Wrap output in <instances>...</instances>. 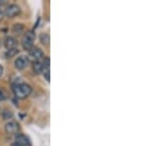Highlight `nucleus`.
I'll use <instances>...</instances> for the list:
<instances>
[{
  "label": "nucleus",
  "mask_w": 148,
  "mask_h": 146,
  "mask_svg": "<svg viewBox=\"0 0 148 146\" xmlns=\"http://www.w3.org/2000/svg\"><path fill=\"white\" fill-rule=\"evenodd\" d=\"M2 18H3V12L0 11V20H1Z\"/></svg>",
  "instance_id": "nucleus-18"
},
{
  "label": "nucleus",
  "mask_w": 148,
  "mask_h": 146,
  "mask_svg": "<svg viewBox=\"0 0 148 146\" xmlns=\"http://www.w3.org/2000/svg\"><path fill=\"white\" fill-rule=\"evenodd\" d=\"M2 4H3V1H2V0H0V6H1Z\"/></svg>",
  "instance_id": "nucleus-20"
},
{
  "label": "nucleus",
  "mask_w": 148,
  "mask_h": 146,
  "mask_svg": "<svg viewBox=\"0 0 148 146\" xmlns=\"http://www.w3.org/2000/svg\"><path fill=\"white\" fill-rule=\"evenodd\" d=\"M33 70L36 74H40L42 72H44V68H42V61L40 60H36L33 62Z\"/></svg>",
  "instance_id": "nucleus-9"
},
{
  "label": "nucleus",
  "mask_w": 148,
  "mask_h": 146,
  "mask_svg": "<svg viewBox=\"0 0 148 146\" xmlns=\"http://www.w3.org/2000/svg\"><path fill=\"white\" fill-rule=\"evenodd\" d=\"M20 12H21L20 7L18 5H16V4H11V5H9L6 8L5 15L8 18H14V17H16V16H18L19 14H20Z\"/></svg>",
  "instance_id": "nucleus-4"
},
{
  "label": "nucleus",
  "mask_w": 148,
  "mask_h": 146,
  "mask_svg": "<svg viewBox=\"0 0 148 146\" xmlns=\"http://www.w3.org/2000/svg\"><path fill=\"white\" fill-rule=\"evenodd\" d=\"M44 76H45V78H46V80L49 82V70H47V71H45L44 72Z\"/></svg>",
  "instance_id": "nucleus-16"
},
{
  "label": "nucleus",
  "mask_w": 148,
  "mask_h": 146,
  "mask_svg": "<svg viewBox=\"0 0 148 146\" xmlns=\"http://www.w3.org/2000/svg\"><path fill=\"white\" fill-rule=\"evenodd\" d=\"M13 93L18 99H26L32 93V87L27 83H18L13 85Z\"/></svg>",
  "instance_id": "nucleus-1"
},
{
  "label": "nucleus",
  "mask_w": 148,
  "mask_h": 146,
  "mask_svg": "<svg viewBox=\"0 0 148 146\" xmlns=\"http://www.w3.org/2000/svg\"><path fill=\"white\" fill-rule=\"evenodd\" d=\"M42 68H44V72L47 70H49V64H51V61H49V57H44V60L42 61Z\"/></svg>",
  "instance_id": "nucleus-12"
},
{
  "label": "nucleus",
  "mask_w": 148,
  "mask_h": 146,
  "mask_svg": "<svg viewBox=\"0 0 148 146\" xmlns=\"http://www.w3.org/2000/svg\"><path fill=\"white\" fill-rule=\"evenodd\" d=\"M12 117H13V112L9 110H3L2 112V118L4 119H10Z\"/></svg>",
  "instance_id": "nucleus-14"
},
{
  "label": "nucleus",
  "mask_w": 148,
  "mask_h": 146,
  "mask_svg": "<svg viewBox=\"0 0 148 146\" xmlns=\"http://www.w3.org/2000/svg\"><path fill=\"white\" fill-rule=\"evenodd\" d=\"M19 130V125L16 121H11L5 124V131L9 134H15Z\"/></svg>",
  "instance_id": "nucleus-7"
},
{
  "label": "nucleus",
  "mask_w": 148,
  "mask_h": 146,
  "mask_svg": "<svg viewBox=\"0 0 148 146\" xmlns=\"http://www.w3.org/2000/svg\"><path fill=\"white\" fill-rule=\"evenodd\" d=\"M0 47H1V42H0Z\"/></svg>",
  "instance_id": "nucleus-21"
},
{
  "label": "nucleus",
  "mask_w": 148,
  "mask_h": 146,
  "mask_svg": "<svg viewBox=\"0 0 148 146\" xmlns=\"http://www.w3.org/2000/svg\"><path fill=\"white\" fill-rule=\"evenodd\" d=\"M40 44L44 45H49V40H51V39H49V36L46 34V33H44V34H40Z\"/></svg>",
  "instance_id": "nucleus-10"
},
{
  "label": "nucleus",
  "mask_w": 148,
  "mask_h": 146,
  "mask_svg": "<svg viewBox=\"0 0 148 146\" xmlns=\"http://www.w3.org/2000/svg\"><path fill=\"white\" fill-rule=\"evenodd\" d=\"M12 31H13L14 34H20L24 31V25L23 24H15L12 28Z\"/></svg>",
  "instance_id": "nucleus-11"
},
{
  "label": "nucleus",
  "mask_w": 148,
  "mask_h": 146,
  "mask_svg": "<svg viewBox=\"0 0 148 146\" xmlns=\"http://www.w3.org/2000/svg\"><path fill=\"white\" fill-rule=\"evenodd\" d=\"M29 63H30V59L26 56H18L17 58L15 59V61H14L15 68L18 69V70H23V69H25L29 65Z\"/></svg>",
  "instance_id": "nucleus-3"
},
{
  "label": "nucleus",
  "mask_w": 148,
  "mask_h": 146,
  "mask_svg": "<svg viewBox=\"0 0 148 146\" xmlns=\"http://www.w3.org/2000/svg\"><path fill=\"white\" fill-rule=\"evenodd\" d=\"M7 99V94L4 91L0 90V101H5Z\"/></svg>",
  "instance_id": "nucleus-15"
},
{
  "label": "nucleus",
  "mask_w": 148,
  "mask_h": 146,
  "mask_svg": "<svg viewBox=\"0 0 148 146\" xmlns=\"http://www.w3.org/2000/svg\"><path fill=\"white\" fill-rule=\"evenodd\" d=\"M29 56L31 58L36 60H40V59L44 58V51L40 49V47H32L31 49H29Z\"/></svg>",
  "instance_id": "nucleus-5"
},
{
  "label": "nucleus",
  "mask_w": 148,
  "mask_h": 146,
  "mask_svg": "<svg viewBox=\"0 0 148 146\" xmlns=\"http://www.w3.org/2000/svg\"><path fill=\"white\" fill-rule=\"evenodd\" d=\"M15 142L21 146H31V141L24 133H18L15 136Z\"/></svg>",
  "instance_id": "nucleus-6"
},
{
  "label": "nucleus",
  "mask_w": 148,
  "mask_h": 146,
  "mask_svg": "<svg viewBox=\"0 0 148 146\" xmlns=\"http://www.w3.org/2000/svg\"><path fill=\"white\" fill-rule=\"evenodd\" d=\"M18 53V49H8L7 52L5 53L6 58H10V57L15 56Z\"/></svg>",
  "instance_id": "nucleus-13"
},
{
  "label": "nucleus",
  "mask_w": 148,
  "mask_h": 146,
  "mask_svg": "<svg viewBox=\"0 0 148 146\" xmlns=\"http://www.w3.org/2000/svg\"><path fill=\"white\" fill-rule=\"evenodd\" d=\"M3 74V67H2V65L0 64V76Z\"/></svg>",
  "instance_id": "nucleus-17"
},
{
  "label": "nucleus",
  "mask_w": 148,
  "mask_h": 146,
  "mask_svg": "<svg viewBox=\"0 0 148 146\" xmlns=\"http://www.w3.org/2000/svg\"><path fill=\"white\" fill-rule=\"evenodd\" d=\"M18 45V40L15 39L14 37H7L4 40V47L7 49H17Z\"/></svg>",
  "instance_id": "nucleus-8"
},
{
  "label": "nucleus",
  "mask_w": 148,
  "mask_h": 146,
  "mask_svg": "<svg viewBox=\"0 0 148 146\" xmlns=\"http://www.w3.org/2000/svg\"><path fill=\"white\" fill-rule=\"evenodd\" d=\"M35 40H36V36L32 31L26 32L25 34L23 35L22 40H21V45H22L23 49H27V51L32 49L33 45H34Z\"/></svg>",
  "instance_id": "nucleus-2"
},
{
  "label": "nucleus",
  "mask_w": 148,
  "mask_h": 146,
  "mask_svg": "<svg viewBox=\"0 0 148 146\" xmlns=\"http://www.w3.org/2000/svg\"><path fill=\"white\" fill-rule=\"evenodd\" d=\"M11 146H21V145H19L18 143H16V142H15V143H13V144H12Z\"/></svg>",
  "instance_id": "nucleus-19"
}]
</instances>
